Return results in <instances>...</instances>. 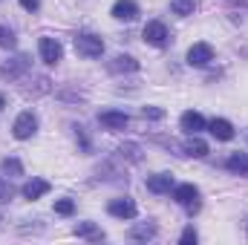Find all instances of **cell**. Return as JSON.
I'll return each mask as SVG.
<instances>
[{"label":"cell","mask_w":248,"mask_h":245,"mask_svg":"<svg viewBox=\"0 0 248 245\" xmlns=\"http://www.w3.org/2000/svg\"><path fill=\"white\" fill-rule=\"evenodd\" d=\"M225 165H228V170H231V173L246 176V173H248V153H231Z\"/></svg>","instance_id":"17"},{"label":"cell","mask_w":248,"mask_h":245,"mask_svg":"<svg viewBox=\"0 0 248 245\" xmlns=\"http://www.w3.org/2000/svg\"><path fill=\"white\" fill-rule=\"evenodd\" d=\"M15 46V32L9 26H0V49H12Z\"/></svg>","instance_id":"22"},{"label":"cell","mask_w":248,"mask_h":245,"mask_svg":"<svg viewBox=\"0 0 248 245\" xmlns=\"http://www.w3.org/2000/svg\"><path fill=\"white\" fill-rule=\"evenodd\" d=\"M107 211H110L116 219H133L139 208H136V202H133L130 196H124V199H113V202L107 205Z\"/></svg>","instance_id":"7"},{"label":"cell","mask_w":248,"mask_h":245,"mask_svg":"<svg viewBox=\"0 0 248 245\" xmlns=\"http://www.w3.org/2000/svg\"><path fill=\"white\" fill-rule=\"evenodd\" d=\"M156 231H159L156 222H139V225L130 228V237H133V240H153Z\"/></svg>","instance_id":"16"},{"label":"cell","mask_w":248,"mask_h":245,"mask_svg":"<svg viewBox=\"0 0 248 245\" xmlns=\"http://www.w3.org/2000/svg\"><path fill=\"white\" fill-rule=\"evenodd\" d=\"M98 122L101 127H107V130H124L130 119H127V113H116V110H107V113H101L98 116Z\"/></svg>","instance_id":"12"},{"label":"cell","mask_w":248,"mask_h":245,"mask_svg":"<svg viewBox=\"0 0 248 245\" xmlns=\"http://www.w3.org/2000/svg\"><path fill=\"white\" fill-rule=\"evenodd\" d=\"M144 41H147L150 46H168V41H170L168 26H165L162 20H150V23L144 26Z\"/></svg>","instance_id":"4"},{"label":"cell","mask_w":248,"mask_h":245,"mask_svg":"<svg viewBox=\"0 0 248 245\" xmlns=\"http://www.w3.org/2000/svg\"><path fill=\"white\" fill-rule=\"evenodd\" d=\"M214 61V46L211 44H193L187 49V63L190 66H208Z\"/></svg>","instance_id":"6"},{"label":"cell","mask_w":248,"mask_h":245,"mask_svg":"<svg viewBox=\"0 0 248 245\" xmlns=\"http://www.w3.org/2000/svg\"><path fill=\"white\" fill-rule=\"evenodd\" d=\"M113 17L116 20H136L139 17V3L136 0H116L113 3Z\"/></svg>","instance_id":"9"},{"label":"cell","mask_w":248,"mask_h":245,"mask_svg":"<svg viewBox=\"0 0 248 245\" xmlns=\"http://www.w3.org/2000/svg\"><path fill=\"white\" fill-rule=\"evenodd\" d=\"M20 6H23L26 12H38V9H41V0H20Z\"/></svg>","instance_id":"27"},{"label":"cell","mask_w":248,"mask_h":245,"mask_svg":"<svg viewBox=\"0 0 248 245\" xmlns=\"http://www.w3.org/2000/svg\"><path fill=\"white\" fill-rule=\"evenodd\" d=\"M72 211H75V202H72V199H58V202H55V214H61V216H69Z\"/></svg>","instance_id":"23"},{"label":"cell","mask_w":248,"mask_h":245,"mask_svg":"<svg viewBox=\"0 0 248 245\" xmlns=\"http://www.w3.org/2000/svg\"><path fill=\"white\" fill-rule=\"evenodd\" d=\"M0 168H3V173H12V176H20V173H23V165H20L17 159H3Z\"/></svg>","instance_id":"21"},{"label":"cell","mask_w":248,"mask_h":245,"mask_svg":"<svg viewBox=\"0 0 248 245\" xmlns=\"http://www.w3.org/2000/svg\"><path fill=\"white\" fill-rule=\"evenodd\" d=\"M26 199H41V196H46L49 193V182L46 179H32V182L23 184V190H20Z\"/></svg>","instance_id":"13"},{"label":"cell","mask_w":248,"mask_h":245,"mask_svg":"<svg viewBox=\"0 0 248 245\" xmlns=\"http://www.w3.org/2000/svg\"><path fill=\"white\" fill-rule=\"evenodd\" d=\"M75 52L84 55V58H101L104 52V41L98 35H90V32H81L75 38Z\"/></svg>","instance_id":"1"},{"label":"cell","mask_w":248,"mask_h":245,"mask_svg":"<svg viewBox=\"0 0 248 245\" xmlns=\"http://www.w3.org/2000/svg\"><path fill=\"white\" fill-rule=\"evenodd\" d=\"M75 234L84 237V240H104V234H101L93 222H81V225H75Z\"/></svg>","instance_id":"20"},{"label":"cell","mask_w":248,"mask_h":245,"mask_svg":"<svg viewBox=\"0 0 248 245\" xmlns=\"http://www.w3.org/2000/svg\"><path fill=\"white\" fill-rule=\"evenodd\" d=\"M179 124H182V130H185L187 136H196L199 130H205V127H208V122L202 119V113H196V110H187V113H182Z\"/></svg>","instance_id":"8"},{"label":"cell","mask_w":248,"mask_h":245,"mask_svg":"<svg viewBox=\"0 0 248 245\" xmlns=\"http://www.w3.org/2000/svg\"><path fill=\"white\" fill-rule=\"evenodd\" d=\"M136 69H139V61L130 55H116L110 61V72H136Z\"/></svg>","instance_id":"15"},{"label":"cell","mask_w":248,"mask_h":245,"mask_svg":"<svg viewBox=\"0 0 248 245\" xmlns=\"http://www.w3.org/2000/svg\"><path fill=\"white\" fill-rule=\"evenodd\" d=\"M196 240H199V237H196V231H193V228H185V231H182V243H185V245L196 243Z\"/></svg>","instance_id":"26"},{"label":"cell","mask_w":248,"mask_h":245,"mask_svg":"<svg viewBox=\"0 0 248 245\" xmlns=\"http://www.w3.org/2000/svg\"><path fill=\"white\" fill-rule=\"evenodd\" d=\"M170 187H173V176L170 173H156V176L147 179V190L150 193H168Z\"/></svg>","instance_id":"14"},{"label":"cell","mask_w":248,"mask_h":245,"mask_svg":"<svg viewBox=\"0 0 248 245\" xmlns=\"http://www.w3.org/2000/svg\"><path fill=\"white\" fill-rule=\"evenodd\" d=\"M35 130H38V116L32 113V110H23L17 119H15V124H12V133H15V138H32L35 136Z\"/></svg>","instance_id":"2"},{"label":"cell","mask_w":248,"mask_h":245,"mask_svg":"<svg viewBox=\"0 0 248 245\" xmlns=\"http://www.w3.org/2000/svg\"><path fill=\"white\" fill-rule=\"evenodd\" d=\"M26 69H29V55H17V58H12L9 63L0 66V75H6V78H17V75H23Z\"/></svg>","instance_id":"11"},{"label":"cell","mask_w":248,"mask_h":245,"mask_svg":"<svg viewBox=\"0 0 248 245\" xmlns=\"http://www.w3.org/2000/svg\"><path fill=\"white\" fill-rule=\"evenodd\" d=\"M38 49H41V61L49 63V66H55V63L63 58V49L55 38H41V41H38Z\"/></svg>","instance_id":"5"},{"label":"cell","mask_w":248,"mask_h":245,"mask_svg":"<svg viewBox=\"0 0 248 245\" xmlns=\"http://www.w3.org/2000/svg\"><path fill=\"white\" fill-rule=\"evenodd\" d=\"M170 12L179 17H187L196 12V0H170Z\"/></svg>","instance_id":"19"},{"label":"cell","mask_w":248,"mask_h":245,"mask_svg":"<svg viewBox=\"0 0 248 245\" xmlns=\"http://www.w3.org/2000/svg\"><path fill=\"white\" fill-rule=\"evenodd\" d=\"M3 107H6V98H3V95H0V110H3Z\"/></svg>","instance_id":"28"},{"label":"cell","mask_w":248,"mask_h":245,"mask_svg":"<svg viewBox=\"0 0 248 245\" xmlns=\"http://www.w3.org/2000/svg\"><path fill=\"white\" fill-rule=\"evenodd\" d=\"M182 150H185L187 156H196V159H202V156H208V144L202 141V138H187L185 144H182Z\"/></svg>","instance_id":"18"},{"label":"cell","mask_w":248,"mask_h":245,"mask_svg":"<svg viewBox=\"0 0 248 245\" xmlns=\"http://www.w3.org/2000/svg\"><path fill=\"white\" fill-rule=\"evenodd\" d=\"M173 199L179 205H185L187 214H196L199 211V190H196V184H176L173 187Z\"/></svg>","instance_id":"3"},{"label":"cell","mask_w":248,"mask_h":245,"mask_svg":"<svg viewBox=\"0 0 248 245\" xmlns=\"http://www.w3.org/2000/svg\"><path fill=\"white\" fill-rule=\"evenodd\" d=\"M141 116H144V119L159 122V119H165V110H162V107H144V110H141Z\"/></svg>","instance_id":"24"},{"label":"cell","mask_w":248,"mask_h":245,"mask_svg":"<svg viewBox=\"0 0 248 245\" xmlns=\"http://www.w3.org/2000/svg\"><path fill=\"white\" fill-rule=\"evenodd\" d=\"M208 130H211V136H217L219 141H231V138H234V124L228 122V119H211V122H208Z\"/></svg>","instance_id":"10"},{"label":"cell","mask_w":248,"mask_h":245,"mask_svg":"<svg viewBox=\"0 0 248 245\" xmlns=\"http://www.w3.org/2000/svg\"><path fill=\"white\" fill-rule=\"evenodd\" d=\"M12 196H15V187L6 184V182H0V202H9Z\"/></svg>","instance_id":"25"}]
</instances>
